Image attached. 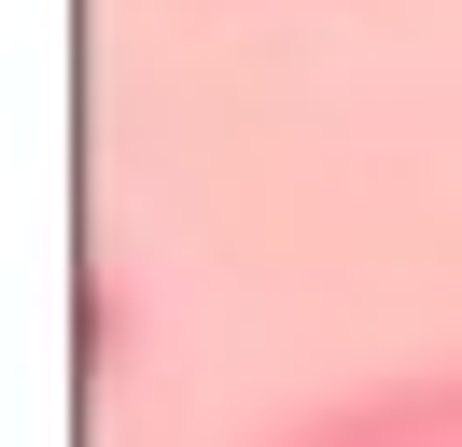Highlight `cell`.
<instances>
[{
    "label": "cell",
    "mask_w": 462,
    "mask_h": 447,
    "mask_svg": "<svg viewBox=\"0 0 462 447\" xmlns=\"http://www.w3.org/2000/svg\"><path fill=\"white\" fill-rule=\"evenodd\" d=\"M281 447H462V378H393V391H350V406H322L309 433Z\"/></svg>",
    "instance_id": "6da1fadb"
}]
</instances>
